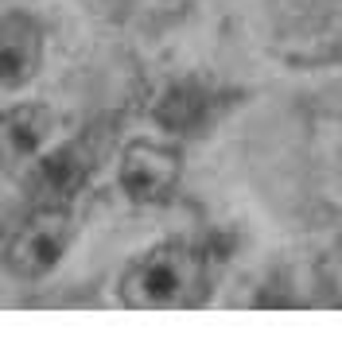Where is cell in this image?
<instances>
[{"label": "cell", "instance_id": "obj_6", "mask_svg": "<svg viewBox=\"0 0 342 357\" xmlns=\"http://www.w3.org/2000/svg\"><path fill=\"white\" fill-rule=\"evenodd\" d=\"M54 132V113L43 101H20L0 109V171L24 175L43 155Z\"/></svg>", "mask_w": 342, "mask_h": 357}, {"label": "cell", "instance_id": "obj_3", "mask_svg": "<svg viewBox=\"0 0 342 357\" xmlns=\"http://www.w3.org/2000/svg\"><path fill=\"white\" fill-rule=\"evenodd\" d=\"M101 163V144L94 132L63 140L59 148L43 152L24 171V190L31 206H70L86 190Z\"/></svg>", "mask_w": 342, "mask_h": 357}, {"label": "cell", "instance_id": "obj_4", "mask_svg": "<svg viewBox=\"0 0 342 357\" xmlns=\"http://www.w3.org/2000/svg\"><path fill=\"white\" fill-rule=\"evenodd\" d=\"M117 183L128 202L168 206L183 183V152L160 140H128L117 163Z\"/></svg>", "mask_w": 342, "mask_h": 357}, {"label": "cell", "instance_id": "obj_2", "mask_svg": "<svg viewBox=\"0 0 342 357\" xmlns=\"http://www.w3.org/2000/svg\"><path fill=\"white\" fill-rule=\"evenodd\" d=\"M74 241L70 206H31L27 218L8 233L0 264L16 280H43L63 264Z\"/></svg>", "mask_w": 342, "mask_h": 357}, {"label": "cell", "instance_id": "obj_7", "mask_svg": "<svg viewBox=\"0 0 342 357\" xmlns=\"http://www.w3.org/2000/svg\"><path fill=\"white\" fill-rule=\"evenodd\" d=\"M210 113H214V93L202 82H175L156 98V125L168 136H195L198 128H207Z\"/></svg>", "mask_w": 342, "mask_h": 357}, {"label": "cell", "instance_id": "obj_1", "mask_svg": "<svg viewBox=\"0 0 342 357\" xmlns=\"http://www.w3.org/2000/svg\"><path fill=\"white\" fill-rule=\"evenodd\" d=\"M210 257L187 241H160L133 257L117 280L128 311H187L210 299Z\"/></svg>", "mask_w": 342, "mask_h": 357}, {"label": "cell", "instance_id": "obj_5", "mask_svg": "<svg viewBox=\"0 0 342 357\" xmlns=\"http://www.w3.org/2000/svg\"><path fill=\"white\" fill-rule=\"evenodd\" d=\"M43 24L36 12L12 8L0 16V93H16L31 86L43 66Z\"/></svg>", "mask_w": 342, "mask_h": 357}]
</instances>
